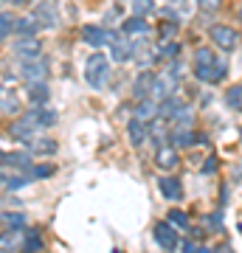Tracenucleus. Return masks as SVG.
<instances>
[{
    "label": "nucleus",
    "instance_id": "1",
    "mask_svg": "<svg viewBox=\"0 0 242 253\" xmlns=\"http://www.w3.org/2000/svg\"><path fill=\"white\" fill-rule=\"evenodd\" d=\"M228 76V62L211 51V48H197L194 51V79L206 84H220Z\"/></svg>",
    "mask_w": 242,
    "mask_h": 253
},
{
    "label": "nucleus",
    "instance_id": "2",
    "mask_svg": "<svg viewBox=\"0 0 242 253\" xmlns=\"http://www.w3.org/2000/svg\"><path fill=\"white\" fill-rule=\"evenodd\" d=\"M110 79V59L101 51H93L85 62V82H88L93 90H101Z\"/></svg>",
    "mask_w": 242,
    "mask_h": 253
},
{
    "label": "nucleus",
    "instance_id": "3",
    "mask_svg": "<svg viewBox=\"0 0 242 253\" xmlns=\"http://www.w3.org/2000/svg\"><path fill=\"white\" fill-rule=\"evenodd\" d=\"M121 31L107 26H82V40L88 42L90 48H110L116 40H121Z\"/></svg>",
    "mask_w": 242,
    "mask_h": 253
},
{
    "label": "nucleus",
    "instance_id": "4",
    "mask_svg": "<svg viewBox=\"0 0 242 253\" xmlns=\"http://www.w3.org/2000/svg\"><path fill=\"white\" fill-rule=\"evenodd\" d=\"M208 37H211V42L220 51H225V54H231L234 48L240 45V31L234 26H225V23H214V26L208 28Z\"/></svg>",
    "mask_w": 242,
    "mask_h": 253
},
{
    "label": "nucleus",
    "instance_id": "5",
    "mask_svg": "<svg viewBox=\"0 0 242 253\" xmlns=\"http://www.w3.org/2000/svg\"><path fill=\"white\" fill-rule=\"evenodd\" d=\"M20 118H23L34 132H40V135H43V129L54 126L56 121H59V118H56V110H51V107H28Z\"/></svg>",
    "mask_w": 242,
    "mask_h": 253
},
{
    "label": "nucleus",
    "instance_id": "6",
    "mask_svg": "<svg viewBox=\"0 0 242 253\" xmlns=\"http://www.w3.org/2000/svg\"><path fill=\"white\" fill-rule=\"evenodd\" d=\"M17 76L26 84H37V82L48 79V59L40 56V59H26V62H17Z\"/></svg>",
    "mask_w": 242,
    "mask_h": 253
},
{
    "label": "nucleus",
    "instance_id": "7",
    "mask_svg": "<svg viewBox=\"0 0 242 253\" xmlns=\"http://www.w3.org/2000/svg\"><path fill=\"white\" fill-rule=\"evenodd\" d=\"M23 113V99L11 84H0V118H11Z\"/></svg>",
    "mask_w": 242,
    "mask_h": 253
},
{
    "label": "nucleus",
    "instance_id": "8",
    "mask_svg": "<svg viewBox=\"0 0 242 253\" xmlns=\"http://www.w3.org/2000/svg\"><path fill=\"white\" fill-rule=\"evenodd\" d=\"M152 239L158 242V248H161V251H166V253L180 251V236H178V231H175L169 222H155Z\"/></svg>",
    "mask_w": 242,
    "mask_h": 253
},
{
    "label": "nucleus",
    "instance_id": "9",
    "mask_svg": "<svg viewBox=\"0 0 242 253\" xmlns=\"http://www.w3.org/2000/svg\"><path fill=\"white\" fill-rule=\"evenodd\" d=\"M34 163L37 161L26 152V149H17V152H3V158H0V169H9V172H31Z\"/></svg>",
    "mask_w": 242,
    "mask_h": 253
},
{
    "label": "nucleus",
    "instance_id": "10",
    "mask_svg": "<svg viewBox=\"0 0 242 253\" xmlns=\"http://www.w3.org/2000/svg\"><path fill=\"white\" fill-rule=\"evenodd\" d=\"M11 54L17 56V62H26V59H40L43 56V42L37 37H20L11 45Z\"/></svg>",
    "mask_w": 242,
    "mask_h": 253
},
{
    "label": "nucleus",
    "instance_id": "11",
    "mask_svg": "<svg viewBox=\"0 0 242 253\" xmlns=\"http://www.w3.org/2000/svg\"><path fill=\"white\" fill-rule=\"evenodd\" d=\"M31 17L40 28H56L59 26V9H56V3H37L34 9H31Z\"/></svg>",
    "mask_w": 242,
    "mask_h": 253
},
{
    "label": "nucleus",
    "instance_id": "12",
    "mask_svg": "<svg viewBox=\"0 0 242 253\" xmlns=\"http://www.w3.org/2000/svg\"><path fill=\"white\" fill-rule=\"evenodd\" d=\"M155 79H158V73H155V71H138V76H135V82H133V99L135 101L152 99Z\"/></svg>",
    "mask_w": 242,
    "mask_h": 253
},
{
    "label": "nucleus",
    "instance_id": "13",
    "mask_svg": "<svg viewBox=\"0 0 242 253\" xmlns=\"http://www.w3.org/2000/svg\"><path fill=\"white\" fill-rule=\"evenodd\" d=\"M0 228L3 234H23L28 228V217L23 211H0Z\"/></svg>",
    "mask_w": 242,
    "mask_h": 253
},
{
    "label": "nucleus",
    "instance_id": "14",
    "mask_svg": "<svg viewBox=\"0 0 242 253\" xmlns=\"http://www.w3.org/2000/svg\"><path fill=\"white\" fill-rule=\"evenodd\" d=\"M6 132H9V138H11V141H17L20 146L31 144V141L40 135V132H34V129H31V126H28L23 118H14V121L9 124V129H6Z\"/></svg>",
    "mask_w": 242,
    "mask_h": 253
},
{
    "label": "nucleus",
    "instance_id": "15",
    "mask_svg": "<svg viewBox=\"0 0 242 253\" xmlns=\"http://www.w3.org/2000/svg\"><path fill=\"white\" fill-rule=\"evenodd\" d=\"M43 248H45L43 231H40V228H31V225H28L26 231H23V239H20V251H17V253H40Z\"/></svg>",
    "mask_w": 242,
    "mask_h": 253
},
{
    "label": "nucleus",
    "instance_id": "16",
    "mask_svg": "<svg viewBox=\"0 0 242 253\" xmlns=\"http://www.w3.org/2000/svg\"><path fill=\"white\" fill-rule=\"evenodd\" d=\"M135 62H138V68L141 71H149V65L152 62H158V48H152L146 40H135V56H133Z\"/></svg>",
    "mask_w": 242,
    "mask_h": 253
},
{
    "label": "nucleus",
    "instance_id": "17",
    "mask_svg": "<svg viewBox=\"0 0 242 253\" xmlns=\"http://www.w3.org/2000/svg\"><path fill=\"white\" fill-rule=\"evenodd\" d=\"M135 56V42L133 40H127V37H121V40H116L113 45H110V59L116 65H121V62H130Z\"/></svg>",
    "mask_w": 242,
    "mask_h": 253
},
{
    "label": "nucleus",
    "instance_id": "18",
    "mask_svg": "<svg viewBox=\"0 0 242 253\" xmlns=\"http://www.w3.org/2000/svg\"><path fill=\"white\" fill-rule=\"evenodd\" d=\"M26 99L31 101V107H48V99H51V87H48V82L26 84Z\"/></svg>",
    "mask_w": 242,
    "mask_h": 253
},
{
    "label": "nucleus",
    "instance_id": "19",
    "mask_svg": "<svg viewBox=\"0 0 242 253\" xmlns=\"http://www.w3.org/2000/svg\"><path fill=\"white\" fill-rule=\"evenodd\" d=\"M180 163V155L175 146H161V149H155V166L161 169V172H172V169H178Z\"/></svg>",
    "mask_w": 242,
    "mask_h": 253
},
{
    "label": "nucleus",
    "instance_id": "20",
    "mask_svg": "<svg viewBox=\"0 0 242 253\" xmlns=\"http://www.w3.org/2000/svg\"><path fill=\"white\" fill-rule=\"evenodd\" d=\"M31 158H48V155H54L56 152V141L54 138H45V135H37L31 144L23 146Z\"/></svg>",
    "mask_w": 242,
    "mask_h": 253
},
{
    "label": "nucleus",
    "instance_id": "21",
    "mask_svg": "<svg viewBox=\"0 0 242 253\" xmlns=\"http://www.w3.org/2000/svg\"><path fill=\"white\" fill-rule=\"evenodd\" d=\"M183 110H186L183 99H180V96H172V99H166V101L158 104V121H175Z\"/></svg>",
    "mask_w": 242,
    "mask_h": 253
},
{
    "label": "nucleus",
    "instance_id": "22",
    "mask_svg": "<svg viewBox=\"0 0 242 253\" xmlns=\"http://www.w3.org/2000/svg\"><path fill=\"white\" fill-rule=\"evenodd\" d=\"M127 138H130L133 146H144L149 141V124H144L138 118H130V121H127Z\"/></svg>",
    "mask_w": 242,
    "mask_h": 253
},
{
    "label": "nucleus",
    "instance_id": "23",
    "mask_svg": "<svg viewBox=\"0 0 242 253\" xmlns=\"http://www.w3.org/2000/svg\"><path fill=\"white\" fill-rule=\"evenodd\" d=\"M172 144H175V149H189L192 144H208V138L194 129H178V132H172Z\"/></svg>",
    "mask_w": 242,
    "mask_h": 253
},
{
    "label": "nucleus",
    "instance_id": "24",
    "mask_svg": "<svg viewBox=\"0 0 242 253\" xmlns=\"http://www.w3.org/2000/svg\"><path fill=\"white\" fill-rule=\"evenodd\" d=\"M158 191H161V197H166V200H183V183H180L178 177H169V174L158 177Z\"/></svg>",
    "mask_w": 242,
    "mask_h": 253
},
{
    "label": "nucleus",
    "instance_id": "25",
    "mask_svg": "<svg viewBox=\"0 0 242 253\" xmlns=\"http://www.w3.org/2000/svg\"><path fill=\"white\" fill-rule=\"evenodd\" d=\"M121 34L124 37H146L149 34V23L146 20H141V17H127L124 23H121Z\"/></svg>",
    "mask_w": 242,
    "mask_h": 253
},
{
    "label": "nucleus",
    "instance_id": "26",
    "mask_svg": "<svg viewBox=\"0 0 242 253\" xmlns=\"http://www.w3.org/2000/svg\"><path fill=\"white\" fill-rule=\"evenodd\" d=\"M133 118H138V121H144V124H149L152 118H158V101H152V99L138 101V104H135V116Z\"/></svg>",
    "mask_w": 242,
    "mask_h": 253
},
{
    "label": "nucleus",
    "instance_id": "27",
    "mask_svg": "<svg viewBox=\"0 0 242 253\" xmlns=\"http://www.w3.org/2000/svg\"><path fill=\"white\" fill-rule=\"evenodd\" d=\"M37 31H40V26L34 23L31 14L17 17V23H14V34H17V40H20V37H37Z\"/></svg>",
    "mask_w": 242,
    "mask_h": 253
},
{
    "label": "nucleus",
    "instance_id": "28",
    "mask_svg": "<svg viewBox=\"0 0 242 253\" xmlns=\"http://www.w3.org/2000/svg\"><path fill=\"white\" fill-rule=\"evenodd\" d=\"M14 23H17V14L0 11V45H3V40H9V37L14 34Z\"/></svg>",
    "mask_w": 242,
    "mask_h": 253
},
{
    "label": "nucleus",
    "instance_id": "29",
    "mask_svg": "<svg viewBox=\"0 0 242 253\" xmlns=\"http://www.w3.org/2000/svg\"><path fill=\"white\" fill-rule=\"evenodd\" d=\"M180 56V42H163V45H158V62H175Z\"/></svg>",
    "mask_w": 242,
    "mask_h": 253
},
{
    "label": "nucleus",
    "instance_id": "30",
    "mask_svg": "<svg viewBox=\"0 0 242 253\" xmlns=\"http://www.w3.org/2000/svg\"><path fill=\"white\" fill-rule=\"evenodd\" d=\"M175 34H178V23H175V20H163L161 26H158V40H161V45L163 42H172Z\"/></svg>",
    "mask_w": 242,
    "mask_h": 253
},
{
    "label": "nucleus",
    "instance_id": "31",
    "mask_svg": "<svg viewBox=\"0 0 242 253\" xmlns=\"http://www.w3.org/2000/svg\"><path fill=\"white\" fill-rule=\"evenodd\" d=\"M166 222H169V225L175 228V231H178V228H183V231H189V228H192L189 217L183 214V211H178V208H175V211H169V217H166Z\"/></svg>",
    "mask_w": 242,
    "mask_h": 253
},
{
    "label": "nucleus",
    "instance_id": "32",
    "mask_svg": "<svg viewBox=\"0 0 242 253\" xmlns=\"http://www.w3.org/2000/svg\"><path fill=\"white\" fill-rule=\"evenodd\" d=\"M225 104H228L231 110H242V84L228 87V93H225Z\"/></svg>",
    "mask_w": 242,
    "mask_h": 253
},
{
    "label": "nucleus",
    "instance_id": "33",
    "mask_svg": "<svg viewBox=\"0 0 242 253\" xmlns=\"http://www.w3.org/2000/svg\"><path fill=\"white\" fill-rule=\"evenodd\" d=\"M155 6L149 3V0H141V3H133V17H141L146 20V14H152Z\"/></svg>",
    "mask_w": 242,
    "mask_h": 253
},
{
    "label": "nucleus",
    "instance_id": "34",
    "mask_svg": "<svg viewBox=\"0 0 242 253\" xmlns=\"http://www.w3.org/2000/svg\"><path fill=\"white\" fill-rule=\"evenodd\" d=\"M54 174V166L51 163H34V169H31V177L34 180H43V177H51Z\"/></svg>",
    "mask_w": 242,
    "mask_h": 253
},
{
    "label": "nucleus",
    "instance_id": "35",
    "mask_svg": "<svg viewBox=\"0 0 242 253\" xmlns=\"http://www.w3.org/2000/svg\"><path fill=\"white\" fill-rule=\"evenodd\" d=\"M180 253H211L206 245H197L194 239H183L180 242Z\"/></svg>",
    "mask_w": 242,
    "mask_h": 253
},
{
    "label": "nucleus",
    "instance_id": "36",
    "mask_svg": "<svg viewBox=\"0 0 242 253\" xmlns=\"http://www.w3.org/2000/svg\"><path fill=\"white\" fill-rule=\"evenodd\" d=\"M208 225H211V231H223V228H220V211L208 217Z\"/></svg>",
    "mask_w": 242,
    "mask_h": 253
},
{
    "label": "nucleus",
    "instance_id": "37",
    "mask_svg": "<svg viewBox=\"0 0 242 253\" xmlns=\"http://www.w3.org/2000/svg\"><path fill=\"white\" fill-rule=\"evenodd\" d=\"M203 172H206V174H214L217 172V161H214V158H208V163L203 166Z\"/></svg>",
    "mask_w": 242,
    "mask_h": 253
},
{
    "label": "nucleus",
    "instance_id": "38",
    "mask_svg": "<svg viewBox=\"0 0 242 253\" xmlns=\"http://www.w3.org/2000/svg\"><path fill=\"white\" fill-rule=\"evenodd\" d=\"M217 253H234V248H231V245H228V242H223V245H220V248H217Z\"/></svg>",
    "mask_w": 242,
    "mask_h": 253
},
{
    "label": "nucleus",
    "instance_id": "39",
    "mask_svg": "<svg viewBox=\"0 0 242 253\" xmlns=\"http://www.w3.org/2000/svg\"><path fill=\"white\" fill-rule=\"evenodd\" d=\"M240 20H242V6H240Z\"/></svg>",
    "mask_w": 242,
    "mask_h": 253
},
{
    "label": "nucleus",
    "instance_id": "40",
    "mask_svg": "<svg viewBox=\"0 0 242 253\" xmlns=\"http://www.w3.org/2000/svg\"><path fill=\"white\" fill-rule=\"evenodd\" d=\"M0 158H3V149H0Z\"/></svg>",
    "mask_w": 242,
    "mask_h": 253
}]
</instances>
